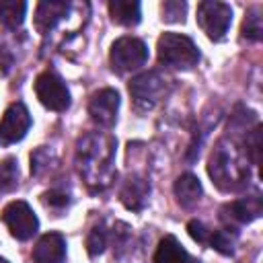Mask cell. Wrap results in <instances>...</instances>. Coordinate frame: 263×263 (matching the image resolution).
<instances>
[{
    "instance_id": "obj_14",
    "label": "cell",
    "mask_w": 263,
    "mask_h": 263,
    "mask_svg": "<svg viewBox=\"0 0 263 263\" xmlns=\"http://www.w3.org/2000/svg\"><path fill=\"white\" fill-rule=\"evenodd\" d=\"M150 195V183L142 177H129L121 187V201L127 210H142Z\"/></svg>"
},
{
    "instance_id": "obj_20",
    "label": "cell",
    "mask_w": 263,
    "mask_h": 263,
    "mask_svg": "<svg viewBox=\"0 0 263 263\" xmlns=\"http://www.w3.org/2000/svg\"><path fill=\"white\" fill-rule=\"evenodd\" d=\"M18 185V162L14 156L0 160V191L8 193Z\"/></svg>"
},
{
    "instance_id": "obj_21",
    "label": "cell",
    "mask_w": 263,
    "mask_h": 263,
    "mask_svg": "<svg viewBox=\"0 0 263 263\" xmlns=\"http://www.w3.org/2000/svg\"><path fill=\"white\" fill-rule=\"evenodd\" d=\"M105 247H107V230H105V224L99 222L97 226L90 228V232L86 236V251L90 257H97L105 251Z\"/></svg>"
},
{
    "instance_id": "obj_12",
    "label": "cell",
    "mask_w": 263,
    "mask_h": 263,
    "mask_svg": "<svg viewBox=\"0 0 263 263\" xmlns=\"http://www.w3.org/2000/svg\"><path fill=\"white\" fill-rule=\"evenodd\" d=\"M35 263H66V238L60 232L43 234L33 249Z\"/></svg>"
},
{
    "instance_id": "obj_6",
    "label": "cell",
    "mask_w": 263,
    "mask_h": 263,
    "mask_svg": "<svg viewBox=\"0 0 263 263\" xmlns=\"http://www.w3.org/2000/svg\"><path fill=\"white\" fill-rule=\"evenodd\" d=\"M0 220L4 222V226L16 240H29L39 228V220H37L35 212L29 208L27 201H21V199L10 201L2 210Z\"/></svg>"
},
{
    "instance_id": "obj_10",
    "label": "cell",
    "mask_w": 263,
    "mask_h": 263,
    "mask_svg": "<svg viewBox=\"0 0 263 263\" xmlns=\"http://www.w3.org/2000/svg\"><path fill=\"white\" fill-rule=\"evenodd\" d=\"M117 111H119V95L113 88H101L88 101L90 119L101 127H113L117 121Z\"/></svg>"
},
{
    "instance_id": "obj_15",
    "label": "cell",
    "mask_w": 263,
    "mask_h": 263,
    "mask_svg": "<svg viewBox=\"0 0 263 263\" xmlns=\"http://www.w3.org/2000/svg\"><path fill=\"white\" fill-rule=\"evenodd\" d=\"M68 12V2H39L35 10V27L39 33H49Z\"/></svg>"
},
{
    "instance_id": "obj_22",
    "label": "cell",
    "mask_w": 263,
    "mask_h": 263,
    "mask_svg": "<svg viewBox=\"0 0 263 263\" xmlns=\"http://www.w3.org/2000/svg\"><path fill=\"white\" fill-rule=\"evenodd\" d=\"M242 37L249 39V41H259L263 37V23H261V16H259V10H251L245 21H242V29H240Z\"/></svg>"
},
{
    "instance_id": "obj_23",
    "label": "cell",
    "mask_w": 263,
    "mask_h": 263,
    "mask_svg": "<svg viewBox=\"0 0 263 263\" xmlns=\"http://www.w3.org/2000/svg\"><path fill=\"white\" fill-rule=\"evenodd\" d=\"M162 10V21L166 23H183L185 21V12H187V4L185 2H177V0H168L160 6Z\"/></svg>"
},
{
    "instance_id": "obj_2",
    "label": "cell",
    "mask_w": 263,
    "mask_h": 263,
    "mask_svg": "<svg viewBox=\"0 0 263 263\" xmlns=\"http://www.w3.org/2000/svg\"><path fill=\"white\" fill-rule=\"evenodd\" d=\"M208 173L222 191H236L240 189L249 179V164L247 154L232 142V140H220L216 148L210 154Z\"/></svg>"
},
{
    "instance_id": "obj_7",
    "label": "cell",
    "mask_w": 263,
    "mask_h": 263,
    "mask_svg": "<svg viewBox=\"0 0 263 263\" xmlns=\"http://www.w3.org/2000/svg\"><path fill=\"white\" fill-rule=\"evenodd\" d=\"M166 78L160 76L158 72H144L140 76H136L129 82V95L134 99V103L140 109H150L154 107L166 92Z\"/></svg>"
},
{
    "instance_id": "obj_18",
    "label": "cell",
    "mask_w": 263,
    "mask_h": 263,
    "mask_svg": "<svg viewBox=\"0 0 263 263\" xmlns=\"http://www.w3.org/2000/svg\"><path fill=\"white\" fill-rule=\"evenodd\" d=\"M25 12H27V4L25 2H0V23L6 29H16L23 25L25 21Z\"/></svg>"
},
{
    "instance_id": "obj_11",
    "label": "cell",
    "mask_w": 263,
    "mask_h": 263,
    "mask_svg": "<svg viewBox=\"0 0 263 263\" xmlns=\"http://www.w3.org/2000/svg\"><path fill=\"white\" fill-rule=\"evenodd\" d=\"M261 210H263L261 197L251 195V197H240V199L226 203L220 210V214H222V220L226 222V228H230V226H240V224H249L257 220L261 216Z\"/></svg>"
},
{
    "instance_id": "obj_13",
    "label": "cell",
    "mask_w": 263,
    "mask_h": 263,
    "mask_svg": "<svg viewBox=\"0 0 263 263\" xmlns=\"http://www.w3.org/2000/svg\"><path fill=\"white\" fill-rule=\"evenodd\" d=\"M154 263H199V261L191 257L173 234H166L156 247Z\"/></svg>"
},
{
    "instance_id": "obj_9",
    "label": "cell",
    "mask_w": 263,
    "mask_h": 263,
    "mask_svg": "<svg viewBox=\"0 0 263 263\" xmlns=\"http://www.w3.org/2000/svg\"><path fill=\"white\" fill-rule=\"evenodd\" d=\"M31 127V115L23 103H12L0 119V140L4 144L21 142Z\"/></svg>"
},
{
    "instance_id": "obj_3",
    "label": "cell",
    "mask_w": 263,
    "mask_h": 263,
    "mask_svg": "<svg viewBox=\"0 0 263 263\" xmlns=\"http://www.w3.org/2000/svg\"><path fill=\"white\" fill-rule=\"evenodd\" d=\"M158 62L175 70H191L199 62V49L191 37L181 33H162L158 39Z\"/></svg>"
},
{
    "instance_id": "obj_26",
    "label": "cell",
    "mask_w": 263,
    "mask_h": 263,
    "mask_svg": "<svg viewBox=\"0 0 263 263\" xmlns=\"http://www.w3.org/2000/svg\"><path fill=\"white\" fill-rule=\"evenodd\" d=\"M43 201L49 203V205H58V208H64L68 203V195L66 193H58V191H49L43 195Z\"/></svg>"
},
{
    "instance_id": "obj_25",
    "label": "cell",
    "mask_w": 263,
    "mask_h": 263,
    "mask_svg": "<svg viewBox=\"0 0 263 263\" xmlns=\"http://www.w3.org/2000/svg\"><path fill=\"white\" fill-rule=\"evenodd\" d=\"M187 230H189V234H191L193 240H197V242H201V245L208 242L210 228H208L203 222H199V220H191V222L187 224Z\"/></svg>"
},
{
    "instance_id": "obj_19",
    "label": "cell",
    "mask_w": 263,
    "mask_h": 263,
    "mask_svg": "<svg viewBox=\"0 0 263 263\" xmlns=\"http://www.w3.org/2000/svg\"><path fill=\"white\" fill-rule=\"evenodd\" d=\"M236 242V230L234 228H222V230H210L208 242L212 249H216L222 255H232Z\"/></svg>"
},
{
    "instance_id": "obj_16",
    "label": "cell",
    "mask_w": 263,
    "mask_h": 263,
    "mask_svg": "<svg viewBox=\"0 0 263 263\" xmlns=\"http://www.w3.org/2000/svg\"><path fill=\"white\" fill-rule=\"evenodd\" d=\"M109 14H111L113 23L123 25V27H134L142 18L140 2H136V0H111L109 2Z\"/></svg>"
},
{
    "instance_id": "obj_27",
    "label": "cell",
    "mask_w": 263,
    "mask_h": 263,
    "mask_svg": "<svg viewBox=\"0 0 263 263\" xmlns=\"http://www.w3.org/2000/svg\"><path fill=\"white\" fill-rule=\"evenodd\" d=\"M0 263H8V261H6V259H4V257H0Z\"/></svg>"
},
{
    "instance_id": "obj_1",
    "label": "cell",
    "mask_w": 263,
    "mask_h": 263,
    "mask_svg": "<svg viewBox=\"0 0 263 263\" xmlns=\"http://www.w3.org/2000/svg\"><path fill=\"white\" fill-rule=\"evenodd\" d=\"M115 142L103 134H86L78 142V168L90 187H105L111 177Z\"/></svg>"
},
{
    "instance_id": "obj_17",
    "label": "cell",
    "mask_w": 263,
    "mask_h": 263,
    "mask_svg": "<svg viewBox=\"0 0 263 263\" xmlns=\"http://www.w3.org/2000/svg\"><path fill=\"white\" fill-rule=\"evenodd\" d=\"M175 197H177V201L183 205V208H191V205H195L197 201H199V197H201V183H199V179L195 177V175H191V173H185V175H181L177 181H175Z\"/></svg>"
},
{
    "instance_id": "obj_4",
    "label": "cell",
    "mask_w": 263,
    "mask_h": 263,
    "mask_svg": "<svg viewBox=\"0 0 263 263\" xmlns=\"http://www.w3.org/2000/svg\"><path fill=\"white\" fill-rule=\"evenodd\" d=\"M232 23V8L226 2L205 0L197 4V25L212 41H222Z\"/></svg>"
},
{
    "instance_id": "obj_8",
    "label": "cell",
    "mask_w": 263,
    "mask_h": 263,
    "mask_svg": "<svg viewBox=\"0 0 263 263\" xmlns=\"http://www.w3.org/2000/svg\"><path fill=\"white\" fill-rule=\"evenodd\" d=\"M35 95L39 103L51 111H66L70 107V90L53 72H43L35 80Z\"/></svg>"
},
{
    "instance_id": "obj_24",
    "label": "cell",
    "mask_w": 263,
    "mask_h": 263,
    "mask_svg": "<svg viewBox=\"0 0 263 263\" xmlns=\"http://www.w3.org/2000/svg\"><path fill=\"white\" fill-rule=\"evenodd\" d=\"M259 152H261V127L255 125V129L247 138V156L253 164H259Z\"/></svg>"
},
{
    "instance_id": "obj_5",
    "label": "cell",
    "mask_w": 263,
    "mask_h": 263,
    "mask_svg": "<svg viewBox=\"0 0 263 263\" xmlns=\"http://www.w3.org/2000/svg\"><path fill=\"white\" fill-rule=\"evenodd\" d=\"M148 60V47L138 37H119L109 51L111 68L119 74L132 72L140 66H144Z\"/></svg>"
}]
</instances>
